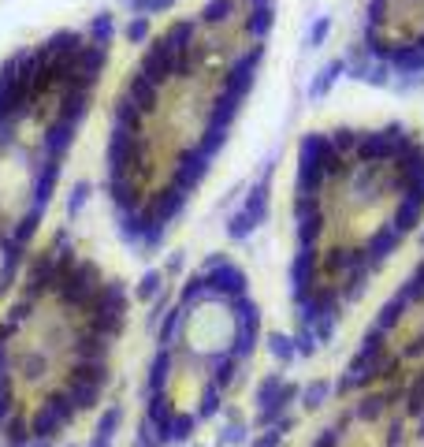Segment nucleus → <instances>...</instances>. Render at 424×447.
Segmentation results:
<instances>
[]
</instances>
